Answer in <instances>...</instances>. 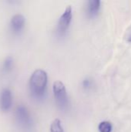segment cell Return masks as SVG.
<instances>
[{
  "mask_svg": "<svg viewBox=\"0 0 131 132\" xmlns=\"http://www.w3.org/2000/svg\"><path fill=\"white\" fill-rule=\"evenodd\" d=\"M47 84L48 75L46 72L42 69L34 70L29 82V91L32 97L37 101L42 100L46 94Z\"/></svg>",
  "mask_w": 131,
  "mask_h": 132,
  "instance_id": "1",
  "label": "cell"
},
{
  "mask_svg": "<svg viewBox=\"0 0 131 132\" xmlns=\"http://www.w3.org/2000/svg\"><path fill=\"white\" fill-rule=\"evenodd\" d=\"M15 119L19 127L24 131L30 132L33 130V119L28 108L23 104H19L15 108Z\"/></svg>",
  "mask_w": 131,
  "mask_h": 132,
  "instance_id": "2",
  "label": "cell"
},
{
  "mask_svg": "<svg viewBox=\"0 0 131 132\" xmlns=\"http://www.w3.org/2000/svg\"><path fill=\"white\" fill-rule=\"evenodd\" d=\"M53 91L58 108L62 111H66L69 108V100L64 84L60 80H56L53 84Z\"/></svg>",
  "mask_w": 131,
  "mask_h": 132,
  "instance_id": "3",
  "label": "cell"
},
{
  "mask_svg": "<svg viewBox=\"0 0 131 132\" xmlns=\"http://www.w3.org/2000/svg\"><path fill=\"white\" fill-rule=\"evenodd\" d=\"M72 18H73L72 6L68 5L65 9L63 14L60 15L59 21H58V23H57L56 33L59 36L62 37L66 33V32H67L69 26H70Z\"/></svg>",
  "mask_w": 131,
  "mask_h": 132,
  "instance_id": "4",
  "label": "cell"
},
{
  "mask_svg": "<svg viewBox=\"0 0 131 132\" xmlns=\"http://www.w3.org/2000/svg\"><path fill=\"white\" fill-rule=\"evenodd\" d=\"M12 105V94L10 89L3 88L0 93V110L6 112L10 110Z\"/></svg>",
  "mask_w": 131,
  "mask_h": 132,
  "instance_id": "5",
  "label": "cell"
},
{
  "mask_svg": "<svg viewBox=\"0 0 131 132\" xmlns=\"http://www.w3.org/2000/svg\"><path fill=\"white\" fill-rule=\"evenodd\" d=\"M25 19L21 13L15 14L10 20V28L15 33H19L25 26Z\"/></svg>",
  "mask_w": 131,
  "mask_h": 132,
  "instance_id": "6",
  "label": "cell"
},
{
  "mask_svg": "<svg viewBox=\"0 0 131 132\" xmlns=\"http://www.w3.org/2000/svg\"><path fill=\"white\" fill-rule=\"evenodd\" d=\"M100 8V2L98 0H91L87 4V13L89 16L94 17L99 12Z\"/></svg>",
  "mask_w": 131,
  "mask_h": 132,
  "instance_id": "7",
  "label": "cell"
},
{
  "mask_svg": "<svg viewBox=\"0 0 131 132\" xmlns=\"http://www.w3.org/2000/svg\"><path fill=\"white\" fill-rule=\"evenodd\" d=\"M50 132H64L62 122L59 119L56 118L50 125Z\"/></svg>",
  "mask_w": 131,
  "mask_h": 132,
  "instance_id": "8",
  "label": "cell"
},
{
  "mask_svg": "<svg viewBox=\"0 0 131 132\" xmlns=\"http://www.w3.org/2000/svg\"><path fill=\"white\" fill-rule=\"evenodd\" d=\"M13 63H14V60L12 56H8L5 59V60L3 61L2 63V71L4 72H9L13 67Z\"/></svg>",
  "mask_w": 131,
  "mask_h": 132,
  "instance_id": "9",
  "label": "cell"
},
{
  "mask_svg": "<svg viewBox=\"0 0 131 132\" xmlns=\"http://www.w3.org/2000/svg\"><path fill=\"white\" fill-rule=\"evenodd\" d=\"M112 128V125L109 121H103L98 126V129L100 132H111Z\"/></svg>",
  "mask_w": 131,
  "mask_h": 132,
  "instance_id": "10",
  "label": "cell"
},
{
  "mask_svg": "<svg viewBox=\"0 0 131 132\" xmlns=\"http://www.w3.org/2000/svg\"><path fill=\"white\" fill-rule=\"evenodd\" d=\"M82 84H83V87L84 89H89L91 86V81L89 79H85L83 81Z\"/></svg>",
  "mask_w": 131,
  "mask_h": 132,
  "instance_id": "11",
  "label": "cell"
},
{
  "mask_svg": "<svg viewBox=\"0 0 131 132\" xmlns=\"http://www.w3.org/2000/svg\"><path fill=\"white\" fill-rule=\"evenodd\" d=\"M125 39L128 42H131V26L129 27V29L127 30V32L125 34Z\"/></svg>",
  "mask_w": 131,
  "mask_h": 132,
  "instance_id": "12",
  "label": "cell"
}]
</instances>
